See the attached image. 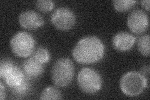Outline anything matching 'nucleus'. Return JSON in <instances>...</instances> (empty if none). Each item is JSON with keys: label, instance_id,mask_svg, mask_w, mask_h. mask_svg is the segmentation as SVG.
<instances>
[{"label": "nucleus", "instance_id": "nucleus-1", "mask_svg": "<svg viewBox=\"0 0 150 100\" xmlns=\"http://www.w3.org/2000/svg\"><path fill=\"white\" fill-rule=\"evenodd\" d=\"M105 50V45L99 38L87 36L76 43L72 51V55L78 63L93 64L103 59Z\"/></svg>", "mask_w": 150, "mask_h": 100}, {"label": "nucleus", "instance_id": "nucleus-2", "mask_svg": "<svg viewBox=\"0 0 150 100\" xmlns=\"http://www.w3.org/2000/svg\"><path fill=\"white\" fill-rule=\"evenodd\" d=\"M148 79L142 73L131 71L122 76L120 88L122 93L129 97L139 96L146 89Z\"/></svg>", "mask_w": 150, "mask_h": 100}, {"label": "nucleus", "instance_id": "nucleus-3", "mask_svg": "<svg viewBox=\"0 0 150 100\" xmlns=\"http://www.w3.org/2000/svg\"><path fill=\"white\" fill-rule=\"evenodd\" d=\"M74 74V66L69 58L58 60L51 70V79L56 87H66L71 83Z\"/></svg>", "mask_w": 150, "mask_h": 100}, {"label": "nucleus", "instance_id": "nucleus-4", "mask_svg": "<svg viewBox=\"0 0 150 100\" xmlns=\"http://www.w3.org/2000/svg\"><path fill=\"white\" fill-rule=\"evenodd\" d=\"M12 53L20 58H28L34 52L35 40L30 33L19 31L14 35L9 43Z\"/></svg>", "mask_w": 150, "mask_h": 100}, {"label": "nucleus", "instance_id": "nucleus-5", "mask_svg": "<svg viewBox=\"0 0 150 100\" xmlns=\"http://www.w3.org/2000/svg\"><path fill=\"white\" fill-rule=\"evenodd\" d=\"M77 82L79 89L83 92L93 94L101 89L103 79L96 70L90 68H83L78 73Z\"/></svg>", "mask_w": 150, "mask_h": 100}, {"label": "nucleus", "instance_id": "nucleus-6", "mask_svg": "<svg viewBox=\"0 0 150 100\" xmlns=\"http://www.w3.org/2000/svg\"><path fill=\"white\" fill-rule=\"evenodd\" d=\"M0 78L11 89L18 87L26 80L22 71L8 60L1 61Z\"/></svg>", "mask_w": 150, "mask_h": 100}, {"label": "nucleus", "instance_id": "nucleus-7", "mask_svg": "<svg viewBox=\"0 0 150 100\" xmlns=\"http://www.w3.org/2000/svg\"><path fill=\"white\" fill-rule=\"evenodd\" d=\"M51 22L60 31L71 30L76 21V15L69 8L59 7L56 9L51 15Z\"/></svg>", "mask_w": 150, "mask_h": 100}, {"label": "nucleus", "instance_id": "nucleus-8", "mask_svg": "<svg viewBox=\"0 0 150 100\" xmlns=\"http://www.w3.org/2000/svg\"><path fill=\"white\" fill-rule=\"evenodd\" d=\"M129 30L135 34H141L146 31L149 27V18L146 13L137 9L131 11L127 18Z\"/></svg>", "mask_w": 150, "mask_h": 100}, {"label": "nucleus", "instance_id": "nucleus-9", "mask_svg": "<svg viewBox=\"0 0 150 100\" xmlns=\"http://www.w3.org/2000/svg\"><path fill=\"white\" fill-rule=\"evenodd\" d=\"M20 26L26 30H36L44 25L42 16L33 10H27L21 12L18 16Z\"/></svg>", "mask_w": 150, "mask_h": 100}, {"label": "nucleus", "instance_id": "nucleus-10", "mask_svg": "<svg viewBox=\"0 0 150 100\" xmlns=\"http://www.w3.org/2000/svg\"><path fill=\"white\" fill-rule=\"evenodd\" d=\"M135 36L128 32L120 31L114 35L112 39V45L114 49L120 52H126L134 46Z\"/></svg>", "mask_w": 150, "mask_h": 100}, {"label": "nucleus", "instance_id": "nucleus-11", "mask_svg": "<svg viewBox=\"0 0 150 100\" xmlns=\"http://www.w3.org/2000/svg\"><path fill=\"white\" fill-rule=\"evenodd\" d=\"M23 70L27 77L32 78L40 77L44 71L43 64L33 56L23 62Z\"/></svg>", "mask_w": 150, "mask_h": 100}, {"label": "nucleus", "instance_id": "nucleus-12", "mask_svg": "<svg viewBox=\"0 0 150 100\" xmlns=\"http://www.w3.org/2000/svg\"><path fill=\"white\" fill-rule=\"evenodd\" d=\"M40 99L47 100L62 99L63 95L62 92L57 88L54 87H48L45 88L41 92Z\"/></svg>", "mask_w": 150, "mask_h": 100}, {"label": "nucleus", "instance_id": "nucleus-13", "mask_svg": "<svg viewBox=\"0 0 150 100\" xmlns=\"http://www.w3.org/2000/svg\"><path fill=\"white\" fill-rule=\"evenodd\" d=\"M137 3V1L133 0H114L112 1V6L116 11L123 13L130 10Z\"/></svg>", "mask_w": 150, "mask_h": 100}, {"label": "nucleus", "instance_id": "nucleus-14", "mask_svg": "<svg viewBox=\"0 0 150 100\" xmlns=\"http://www.w3.org/2000/svg\"><path fill=\"white\" fill-rule=\"evenodd\" d=\"M149 40L148 34L141 36L137 41V48L139 53L144 56L149 55Z\"/></svg>", "mask_w": 150, "mask_h": 100}, {"label": "nucleus", "instance_id": "nucleus-15", "mask_svg": "<svg viewBox=\"0 0 150 100\" xmlns=\"http://www.w3.org/2000/svg\"><path fill=\"white\" fill-rule=\"evenodd\" d=\"M32 56L34 57L36 60L43 65L48 63L51 58L49 51L43 47H40L37 48L33 52Z\"/></svg>", "mask_w": 150, "mask_h": 100}, {"label": "nucleus", "instance_id": "nucleus-16", "mask_svg": "<svg viewBox=\"0 0 150 100\" xmlns=\"http://www.w3.org/2000/svg\"><path fill=\"white\" fill-rule=\"evenodd\" d=\"M54 3L51 0H38L36 2V6L38 10L43 13H47L52 10Z\"/></svg>", "mask_w": 150, "mask_h": 100}, {"label": "nucleus", "instance_id": "nucleus-17", "mask_svg": "<svg viewBox=\"0 0 150 100\" xmlns=\"http://www.w3.org/2000/svg\"><path fill=\"white\" fill-rule=\"evenodd\" d=\"M28 88V84L26 81L25 80L24 83H23L21 85L19 86V87L17 88L12 89V90L14 93L18 94H22L26 93Z\"/></svg>", "mask_w": 150, "mask_h": 100}, {"label": "nucleus", "instance_id": "nucleus-18", "mask_svg": "<svg viewBox=\"0 0 150 100\" xmlns=\"http://www.w3.org/2000/svg\"><path fill=\"white\" fill-rule=\"evenodd\" d=\"M6 91H5V87L2 82V81H1L0 82V98H1V100H3L6 98Z\"/></svg>", "mask_w": 150, "mask_h": 100}, {"label": "nucleus", "instance_id": "nucleus-19", "mask_svg": "<svg viewBox=\"0 0 150 100\" xmlns=\"http://www.w3.org/2000/svg\"><path fill=\"white\" fill-rule=\"evenodd\" d=\"M140 3H141V4H142V6L144 9H146V10L148 11H149V4H150L149 0H143V1H142Z\"/></svg>", "mask_w": 150, "mask_h": 100}]
</instances>
